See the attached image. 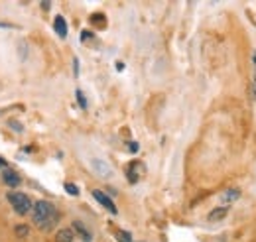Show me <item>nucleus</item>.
<instances>
[{"label":"nucleus","instance_id":"obj_1","mask_svg":"<svg viewBox=\"0 0 256 242\" xmlns=\"http://www.w3.org/2000/svg\"><path fill=\"white\" fill-rule=\"evenodd\" d=\"M58 220H60V212L50 201H36V205H34V222L40 228L52 230Z\"/></svg>","mask_w":256,"mask_h":242},{"label":"nucleus","instance_id":"obj_2","mask_svg":"<svg viewBox=\"0 0 256 242\" xmlns=\"http://www.w3.org/2000/svg\"><path fill=\"white\" fill-rule=\"evenodd\" d=\"M8 201H10L12 209L18 212V214H26V212L32 209V199L26 193H20V191L8 193Z\"/></svg>","mask_w":256,"mask_h":242},{"label":"nucleus","instance_id":"obj_3","mask_svg":"<svg viewBox=\"0 0 256 242\" xmlns=\"http://www.w3.org/2000/svg\"><path fill=\"white\" fill-rule=\"evenodd\" d=\"M144 174V164L142 162H130L126 166V178L130 183H138Z\"/></svg>","mask_w":256,"mask_h":242},{"label":"nucleus","instance_id":"obj_4","mask_svg":"<svg viewBox=\"0 0 256 242\" xmlns=\"http://www.w3.org/2000/svg\"><path fill=\"white\" fill-rule=\"evenodd\" d=\"M93 197H95V201H98V205H102V207H104V209H106L108 212L116 214V205L112 203V199H110L106 193H102V191L95 189V191H93Z\"/></svg>","mask_w":256,"mask_h":242},{"label":"nucleus","instance_id":"obj_5","mask_svg":"<svg viewBox=\"0 0 256 242\" xmlns=\"http://www.w3.org/2000/svg\"><path fill=\"white\" fill-rule=\"evenodd\" d=\"M240 197V189H236V187H228L226 191H223V195H221V207H224V209H228L236 199Z\"/></svg>","mask_w":256,"mask_h":242},{"label":"nucleus","instance_id":"obj_6","mask_svg":"<svg viewBox=\"0 0 256 242\" xmlns=\"http://www.w3.org/2000/svg\"><path fill=\"white\" fill-rule=\"evenodd\" d=\"M4 183H6L8 187H18V185L22 183V178H20L14 170H8V168H6V170H4Z\"/></svg>","mask_w":256,"mask_h":242},{"label":"nucleus","instance_id":"obj_7","mask_svg":"<svg viewBox=\"0 0 256 242\" xmlns=\"http://www.w3.org/2000/svg\"><path fill=\"white\" fill-rule=\"evenodd\" d=\"M54 28H56V32H58V36H60V38H65V36H67V24H65L64 16H56Z\"/></svg>","mask_w":256,"mask_h":242},{"label":"nucleus","instance_id":"obj_8","mask_svg":"<svg viewBox=\"0 0 256 242\" xmlns=\"http://www.w3.org/2000/svg\"><path fill=\"white\" fill-rule=\"evenodd\" d=\"M93 168H96V174L98 176H102V178H108L112 172H110V168H108V164H104V162H98V160H93Z\"/></svg>","mask_w":256,"mask_h":242},{"label":"nucleus","instance_id":"obj_9","mask_svg":"<svg viewBox=\"0 0 256 242\" xmlns=\"http://www.w3.org/2000/svg\"><path fill=\"white\" fill-rule=\"evenodd\" d=\"M56 242H73V230L71 228H62L56 234Z\"/></svg>","mask_w":256,"mask_h":242},{"label":"nucleus","instance_id":"obj_10","mask_svg":"<svg viewBox=\"0 0 256 242\" xmlns=\"http://www.w3.org/2000/svg\"><path fill=\"white\" fill-rule=\"evenodd\" d=\"M226 212H228V209L219 207V209H215V211L209 212V220H211V222H215V220H223L224 216H226Z\"/></svg>","mask_w":256,"mask_h":242},{"label":"nucleus","instance_id":"obj_11","mask_svg":"<svg viewBox=\"0 0 256 242\" xmlns=\"http://www.w3.org/2000/svg\"><path fill=\"white\" fill-rule=\"evenodd\" d=\"M73 228H75V230L79 232V236H81L83 240H85V242H91V234H89V230H87V228H85V226H83L81 222H73Z\"/></svg>","mask_w":256,"mask_h":242},{"label":"nucleus","instance_id":"obj_12","mask_svg":"<svg viewBox=\"0 0 256 242\" xmlns=\"http://www.w3.org/2000/svg\"><path fill=\"white\" fill-rule=\"evenodd\" d=\"M91 24L96 26V28H104L106 26V18H104V14H100V12H96L91 16Z\"/></svg>","mask_w":256,"mask_h":242},{"label":"nucleus","instance_id":"obj_13","mask_svg":"<svg viewBox=\"0 0 256 242\" xmlns=\"http://www.w3.org/2000/svg\"><path fill=\"white\" fill-rule=\"evenodd\" d=\"M116 240L118 242H132V236H130V232H126V230H116Z\"/></svg>","mask_w":256,"mask_h":242},{"label":"nucleus","instance_id":"obj_14","mask_svg":"<svg viewBox=\"0 0 256 242\" xmlns=\"http://www.w3.org/2000/svg\"><path fill=\"white\" fill-rule=\"evenodd\" d=\"M28 232H30L28 224H18V226H16V234H18V236H28Z\"/></svg>","mask_w":256,"mask_h":242},{"label":"nucleus","instance_id":"obj_15","mask_svg":"<svg viewBox=\"0 0 256 242\" xmlns=\"http://www.w3.org/2000/svg\"><path fill=\"white\" fill-rule=\"evenodd\" d=\"M75 94H77V100H79L81 108H87V98H85V94H83V91H81V89H77V91H75Z\"/></svg>","mask_w":256,"mask_h":242},{"label":"nucleus","instance_id":"obj_16","mask_svg":"<svg viewBox=\"0 0 256 242\" xmlns=\"http://www.w3.org/2000/svg\"><path fill=\"white\" fill-rule=\"evenodd\" d=\"M65 191H67L69 195H79V189H77L75 183H65Z\"/></svg>","mask_w":256,"mask_h":242},{"label":"nucleus","instance_id":"obj_17","mask_svg":"<svg viewBox=\"0 0 256 242\" xmlns=\"http://www.w3.org/2000/svg\"><path fill=\"white\" fill-rule=\"evenodd\" d=\"M73 71H75V75H79V60L77 58L73 60Z\"/></svg>","mask_w":256,"mask_h":242},{"label":"nucleus","instance_id":"obj_18","mask_svg":"<svg viewBox=\"0 0 256 242\" xmlns=\"http://www.w3.org/2000/svg\"><path fill=\"white\" fill-rule=\"evenodd\" d=\"M89 38H93V34H91V32H83V34H81V40H83V42H85V40H89Z\"/></svg>","mask_w":256,"mask_h":242},{"label":"nucleus","instance_id":"obj_19","mask_svg":"<svg viewBox=\"0 0 256 242\" xmlns=\"http://www.w3.org/2000/svg\"><path fill=\"white\" fill-rule=\"evenodd\" d=\"M128 148H130V150H132V152H136V150H138V144H130Z\"/></svg>","mask_w":256,"mask_h":242},{"label":"nucleus","instance_id":"obj_20","mask_svg":"<svg viewBox=\"0 0 256 242\" xmlns=\"http://www.w3.org/2000/svg\"><path fill=\"white\" fill-rule=\"evenodd\" d=\"M2 168H6V162H4L2 158H0V170H2Z\"/></svg>","mask_w":256,"mask_h":242}]
</instances>
